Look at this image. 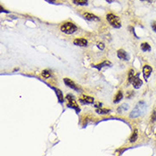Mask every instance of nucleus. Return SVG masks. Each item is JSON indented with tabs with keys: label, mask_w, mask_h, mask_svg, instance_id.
Instances as JSON below:
<instances>
[{
	"label": "nucleus",
	"mask_w": 156,
	"mask_h": 156,
	"mask_svg": "<svg viewBox=\"0 0 156 156\" xmlns=\"http://www.w3.org/2000/svg\"><path fill=\"white\" fill-rule=\"evenodd\" d=\"M146 109V103L143 101H141L136 105V107L133 108V110L130 113V118H137L141 116Z\"/></svg>",
	"instance_id": "f257e3e1"
},
{
	"label": "nucleus",
	"mask_w": 156,
	"mask_h": 156,
	"mask_svg": "<svg viewBox=\"0 0 156 156\" xmlns=\"http://www.w3.org/2000/svg\"><path fill=\"white\" fill-rule=\"evenodd\" d=\"M77 29H78L77 26L71 21L65 22L61 27V31L66 34H73V33H75L77 31Z\"/></svg>",
	"instance_id": "f03ea898"
},
{
	"label": "nucleus",
	"mask_w": 156,
	"mask_h": 156,
	"mask_svg": "<svg viewBox=\"0 0 156 156\" xmlns=\"http://www.w3.org/2000/svg\"><path fill=\"white\" fill-rule=\"evenodd\" d=\"M107 21L109 22V24L114 27V28H120L121 27V21H120V19L116 16L115 15L112 14V13H109L107 15Z\"/></svg>",
	"instance_id": "7ed1b4c3"
},
{
	"label": "nucleus",
	"mask_w": 156,
	"mask_h": 156,
	"mask_svg": "<svg viewBox=\"0 0 156 156\" xmlns=\"http://www.w3.org/2000/svg\"><path fill=\"white\" fill-rule=\"evenodd\" d=\"M66 99H67V102H68V104H67L68 107L73 108V109H74L77 113H79V112H80V108H79V107L78 103H76V100L74 99V97H73V95H70V94L67 95Z\"/></svg>",
	"instance_id": "20e7f679"
},
{
	"label": "nucleus",
	"mask_w": 156,
	"mask_h": 156,
	"mask_svg": "<svg viewBox=\"0 0 156 156\" xmlns=\"http://www.w3.org/2000/svg\"><path fill=\"white\" fill-rule=\"evenodd\" d=\"M63 81H64V83H65V85L67 86V87H69V88H71V89H73V90H74V91H80V88H79V86H78L73 80H71L70 79H68V78H65V79H63Z\"/></svg>",
	"instance_id": "39448f33"
},
{
	"label": "nucleus",
	"mask_w": 156,
	"mask_h": 156,
	"mask_svg": "<svg viewBox=\"0 0 156 156\" xmlns=\"http://www.w3.org/2000/svg\"><path fill=\"white\" fill-rule=\"evenodd\" d=\"M152 72H153L152 67H150L149 65H144V67H143V78L146 81L150 77Z\"/></svg>",
	"instance_id": "423d86ee"
},
{
	"label": "nucleus",
	"mask_w": 156,
	"mask_h": 156,
	"mask_svg": "<svg viewBox=\"0 0 156 156\" xmlns=\"http://www.w3.org/2000/svg\"><path fill=\"white\" fill-rule=\"evenodd\" d=\"M132 85H133V87L135 89H139L143 85V81L140 79V73H137L136 74V77H135V79L132 81Z\"/></svg>",
	"instance_id": "0eeeda50"
},
{
	"label": "nucleus",
	"mask_w": 156,
	"mask_h": 156,
	"mask_svg": "<svg viewBox=\"0 0 156 156\" xmlns=\"http://www.w3.org/2000/svg\"><path fill=\"white\" fill-rule=\"evenodd\" d=\"M73 44L77 46H80V47H85L87 46L88 45V41L85 39L80 38V39H76L73 40Z\"/></svg>",
	"instance_id": "6e6552de"
},
{
	"label": "nucleus",
	"mask_w": 156,
	"mask_h": 156,
	"mask_svg": "<svg viewBox=\"0 0 156 156\" xmlns=\"http://www.w3.org/2000/svg\"><path fill=\"white\" fill-rule=\"evenodd\" d=\"M79 102L82 104H91L94 103V98L88 96H84L79 98Z\"/></svg>",
	"instance_id": "1a4fd4ad"
},
{
	"label": "nucleus",
	"mask_w": 156,
	"mask_h": 156,
	"mask_svg": "<svg viewBox=\"0 0 156 156\" xmlns=\"http://www.w3.org/2000/svg\"><path fill=\"white\" fill-rule=\"evenodd\" d=\"M84 18L88 20V21H99V17H97V15L91 14V13H89V12H86L83 15Z\"/></svg>",
	"instance_id": "9d476101"
},
{
	"label": "nucleus",
	"mask_w": 156,
	"mask_h": 156,
	"mask_svg": "<svg viewBox=\"0 0 156 156\" xmlns=\"http://www.w3.org/2000/svg\"><path fill=\"white\" fill-rule=\"evenodd\" d=\"M111 66H112V63L109 61H103L100 64L93 65V67H95V68H97V69H98L100 71V70H102V68L104 67H111Z\"/></svg>",
	"instance_id": "9b49d317"
},
{
	"label": "nucleus",
	"mask_w": 156,
	"mask_h": 156,
	"mask_svg": "<svg viewBox=\"0 0 156 156\" xmlns=\"http://www.w3.org/2000/svg\"><path fill=\"white\" fill-rule=\"evenodd\" d=\"M117 55H118V57H119V59H121V60H128V59H129V56H128L127 53L124 50H122V49L118 50V51H117Z\"/></svg>",
	"instance_id": "f8f14e48"
},
{
	"label": "nucleus",
	"mask_w": 156,
	"mask_h": 156,
	"mask_svg": "<svg viewBox=\"0 0 156 156\" xmlns=\"http://www.w3.org/2000/svg\"><path fill=\"white\" fill-rule=\"evenodd\" d=\"M52 89H53V90H55V94H56V96H57V98H58L59 103H62L64 102V97H63L62 92H61L59 89H56V88H55V87H53Z\"/></svg>",
	"instance_id": "ddd939ff"
},
{
	"label": "nucleus",
	"mask_w": 156,
	"mask_h": 156,
	"mask_svg": "<svg viewBox=\"0 0 156 156\" xmlns=\"http://www.w3.org/2000/svg\"><path fill=\"white\" fill-rule=\"evenodd\" d=\"M137 137H138V131H137V129H135V130L133 131V132H132L131 137H130V143H135V142L137 140Z\"/></svg>",
	"instance_id": "4468645a"
},
{
	"label": "nucleus",
	"mask_w": 156,
	"mask_h": 156,
	"mask_svg": "<svg viewBox=\"0 0 156 156\" xmlns=\"http://www.w3.org/2000/svg\"><path fill=\"white\" fill-rule=\"evenodd\" d=\"M135 77H136V74H135L134 70L133 69H130L129 72H128V82L130 84H132V81L135 79Z\"/></svg>",
	"instance_id": "2eb2a0df"
},
{
	"label": "nucleus",
	"mask_w": 156,
	"mask_h": 156,
	"mask_svg": "<svg viewBox=\"0 0 156 156\" xmlns=\"http://www.w3.org/2000/svg\"><path fill=\"white\" fill-rule=\"evenodd\" d=\"M123 99V93H122V91H118V93L115 95V97H114V99H113V103H119L121 100Z\"/></svg>",
	"instance_id": "dca6fc26"
},
{
	"label": "nucleus",
	"mask_w": 156,
	"mask_h": 156,
	"mask_svg": "<svg viewBox=\"0 0 156 156\" xmlns=\"http://www.w3.org/2000/svg\"><path fill=\"white\" fill-rule=\"evenodd\" d=\"M141 50L144 52L150 51H151V46L149 45V43L144 42V43H143V44L141 45Z\"/></svg>",
	"instance_id": "f3484780"
},
{
	"label": "nucleus",
	"mask_w": 156,
	"mask_h": 156,
	"mask_svg": "<svg viewBox=\"0 0 156 156\" xmlns=\"http://www.w3.org/2000/svg\"><path fill=\"white\" fill-rule=\"evenodd\" d=\"M73 3L76 5H87L88 4V0H73Z\"/></svg>",
	"instance_id": "a211bd4d"
},
{
	"label": "nucleus",
	"mask_w": 156,
	"mask_h": 156,
	"mask_svg": "<svg viewBox=\"0 0 156 156\" xmlns=\"http://www.w3.org/2000/svg\"><path fill=\"white\" fill-rule=\"evenodd\" d=\"M109 112H110V109H107V108H101V107H98V108L97 109V113H99V114H107Z\"/></svg>",
	"instance_id": "6ab92c4d"
},
{
	"label": "nucleus",
	"mask_w": 156,
	"mask_h": 156,
	"mask_svg": "<svg viewBox=\"0 0 156 156\" xmlns=\"http://www.w3.org/2000/svg\"><path fill=\"white\" fill-rule=\"evenodd\" d=\"M51 72H50L49 70L45 69V70H43V71H42V76H43L45 79H49V78L51 77Z\"/></svg>",
	"instance_id": "aec40b11"
},
{
	"label": "nucleus",
	"mask_w": 156,
	"mask_h": 156,
	"mask_svg": "<svg viewBox=\"0 0 156 156\" xmlns=\"http://www.w3.org/2000/svg\"><path fill=\"white\" fill-rule=\"evenodd\" d=\"M156 121V112L155 111H154L153 112V113H152V115H151V122L152 123H155Z\"/></svg>",
	"instance_id": "412c9836"
},
{
	"label": "nucleus",
	"mask_w": 156,
	"mask_h": 156,
	"mask_svg": "<svg viewBox=\"0 0 156 156\" xmlns=\"http://www.w3.org/2000/svg\"><path fill=\"white\" fill-rule=\"evenodd\" d=\"M97 47H98L101 51H103L104 48H105V45H103V43H101V42H100V43H98V44H97Z\"/></svg>",
	"instance_id": "4be33fe9"
},
{
	"label": "nucleus",
	"mask_w": 156,
	"mask_h": 156,
	"mask_svg": "<svg viewBox=\"0 0 156 156\" xmlns=\"http://www.w3.org/2000/svg\"><path fill=\"white\" fill-rule=\"evenodd\" d=\"M151 27H152V28H153V30L155 31L156 33V21H153L152 22V25H151Z\"/></svg>",
	"instance_id": "5701e85b"
},
{
	"label": "nucleus",
	"mask_w": 156,
	"mask_h": 156,
	"mask_svg": "<svg viewBox=\"0 0 156 156\" xmlns=\"http://www.w3.org/2000/svg\"><path fill=\"white\" fill-rule=\"evenodd\" d=\"M131 96H133V91H128V95L126 96L127 98H130Z\"/></svg>",
	"instance_id": "b1692460"
},
{
	"label": "nucleus",
	"mask_w": 156,
	"mask_h": 156,
	"mask_svg": "<svg viewBox=\"0 0 156 156\" xmlns=\"http://www.w3.org/2000/svg\"><path fill=\"white\" fill-rule=\"evenodd\" d=\"M105 1H107V3H113L114 0H105Z\"/></svg>",
	"instance_id": "393cba45"
},
{
	"label": "nucleus",
	"mask_w": 156,
	"mask_h": 156,
	"mask_svg": "<svg viewBox=\"0 0 156 156\" xmlns=\"http://www.w3.org/2000/svg\"><path fill=\"white\" fill-rule=\"evenodd\" d=\"M49 1H50V2H55V0H49Z\"/></svg>",
	"instance_id": "a878e982"
},
{
	"label": "nucleus",
	"mask_w": 156,
	"mask_h": 156,
	"mask_svg": "<svg viewBox=\"0 0 156 156\" xmlns=\"http://www.w3.org/2000/svg\"><path fill=\"white\" fill-rule=\"evenodd\" d=\"M141 1H150V0H141Z\"/></svg>",
	"instance_id": "bb28decb"
}]
</instances>
